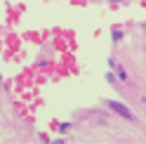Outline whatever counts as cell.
<instances>
[{
	"instance_id": "277c9868",
	"label": "cell",
	"mask_w": 146,
	"mask_h": 144,
	"mask_svg": "<svg viewBox=\"0 0 146 144\" xmlns=\"http://www.w3.org/2000/svg\"><path fill=\"white\" fill-rule=\"evenodd\" d=\"M111 3H118V0H111Z\"/></svg>"
},
{
	"instance_id": "7a4b0ae2",
	"label": "cell",
	"mask_w": 146,
	"mask_h": 144,
	"mask_svg": "<svg viewBox=\"0 0 146 144\" xmlns=\"http://www.w3.org/2000/svg\"><path fill=\"white\" fill-rule=\"evenodd\" d=\"M118 78H120V80H127V73H125L123 69H118Z\"/></svg>"
},
{
	"instance_id": "3957f363",
	"label": "cell",
	"mask_w": 146,
	"mask_h": 144,
	"mask_svg": "<svg viewBox=\"0 0 146 144\" xmlns=\"http://www.w3.org/2000/svg\"><path fill=\"white\" fill-rule=\"evenodd\" d=\"M113 40H123V33L120 31H113Z\"/></svg>"
},
{
	"instance_id": "6da1fadb",
	"label": "cell",
	"mask_w": 146,
	"mask_h": 144,
	"mask_svg": "<svg viewBox=\"0 0 146 144\" xmlns=\"http://www.w3.org/2000/svg\"><path fill=\"white\" fill-rule=\"evenodd\" d=\"M108 109L111 111H115L118 116H123V118H127V121H137V116L127 109L125 104H120V102H108Z\"/></svg>"
}]
</instances>
